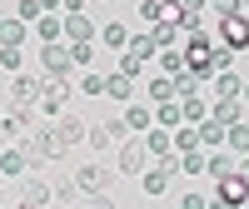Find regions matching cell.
Wrapping results in <instances>:
<instances>
[{
  "mask_svg": "<svg viewBox=\"0 0 249 209\" xmlns=\"http://www.w3.org/2000/svg\"><path fill=\"white\" fill-rule=\"evenodd\" d=\"M230 170H239L230 155H214V159H210V174H214V179H219V174H230Z\"/></svg>",
  "mask_w": 249,
  "mask_h": 209,
  "instance_id": "obj_32",
  "label": "cell"
},
{
  "mask_svg": "<svg viewBox=\"0 0 249 209\" xmlns=\"http://www.w3.org/2000/svg\"><path fill=\"white\" fill-rule=\"evenodd\" d=\"M55 130H60V139H65V144H80V139H85V135H90V124H85V120H80V115H65V120H60V124H55Z\"/></svg>",
  "mask_w": 249,
  "mask_h": 209,
  "instance_id": "obj_12",
  "label": "cell"
},
{
  "mask_svg": "<svg viewBox=\"0 0 249 209\" xmlns=\"http://www.w3.org/2000/svg\"><path fill=\"white\" fill-rule=\"evenodd\" d=\"M130 90H135V75H124V70L105 80V95H115V100H130Z\"/></svg>",
  "mask_w": 249,
  "mask_h": 209,
  "instance_id": "obj_17",
  "label": "cell"
},
{
  "mask_svg": "<svg viewBox=\"0 0 249 209\" xmlns=\"http://www.w3.org/2000/svg\"><path fill=\"white\" fill-rule=\"evenodd\" d=\"M239 5H244V15H249V0H239Z\"/></svg>",
  "mask_w": 249,
  "mask_h": 209,
  "instance_id": "obj_44",
  "label": "cell"
},
{
  "mask_svg": "<svg viewBox=\"0 0 249 209\" xmlns=\"http://www.w3.org/2000/svg\"><path fill=\"white\" fill-rule=\"evenodd\" d=\"M179 5H184V20H190V15H204V5H210V0H179Z\"/></svg>",
  "mask_w": 249,
  "mask_h": 209,
  "instance_id": "obj_37",
  "label": "cell"
},
{
  "mask_svg": "<svg viewBox=\"0 0 249 209\" xmlns=\"http://www.w3.org/2000/svg\"><path fill=\"white\" fill-rule=\"evenodd\" d=\"M65 100H70V80L65 75H50V80H40V110H45V115H60V110H65Z\"/></svg>",
  "mask_w": 249,
  "mask_h": 209,
  "instance_id": "obj_3",
  "label": "cell"
},
{
  "mask_svg": "<svg viewBox=\"0 0 249 209\" xmlns=\"http://www.w3.org/2000/svg\"><path fill=\"white\" fill-rule=\"evenodd\" d=\"M170 80H175V95H199V85H204V75H195V70H179Z\"/></svg>",
  "mask_w": 249,
  "mask_h": 209,
  "instance_id": "obj_18",
  "label": "cell"
},
{
  "mask_svg": "<svg viewBox=\"0 0 249 209\" xmlns=\"http://www.w3.org/2000/svg\"><path fill=\"white\" fill-rule=\"evenodd\" d=\"M0 199H5V190H0Z\"/></svg>",
  "mask_w": 249,
  "mask_h": 209,
  "instance_id": "obj_45",
  "label": "cell"
},
{
  "mask_svg": "<svg viewBox=\"0 0 249 209\" xmlns=\"http://www.w3.org/2000/svg\"><path fill=\"white\" fill-rule=\"evenodd\" d=\"M170 144H175V150H199V130H190V124H184V130L170 135Z\"/></svg>",
  "mask_w": 249,
  "mask_h": 209,
  "instance_id": "obj_27",
  "label": "cell"
},
{
  "mask_svg": "<svg viewBox=\"0 0 249 209\" xmlns=\"http://www.w3.org/2000/svg\"><path fill=\"white\" fill-rule=\"evenodd\" d=\"M214 90H219V95H230V100H239V90H244V80H239V75H230V70H219V80H214Z\"/></svg>",
  "mask_w": 249,
  "mask_h": 209,
  "instance_id": "obj_24",
  "label": "cell"
},
{
  "mask_svg": "<svg viewBox=\"0 0 249 209\" xmlns=\"http://www.w3.org/2000/svg\"><path fill=\"white\" fill-rule=\"evenodd\" d=\"M100 40L115 50H124V40H130V30H124V20H105V30H100Z\"/></svg>",
  "mask_w": 249,
  "mask_h": 209,
  "instance_id": "obj_15",
  "label": "cell"
},
{
  "mask_svg": "<svg viewBox=\"0 0 249 209\" xmlns=\"http://www.w3.org/2000/svg\"><path fill=\"white\" fill-rule=\"evenodd\" d=\"M35 30H40V40H45V45H55V40H60V35H65V20H55V15L45 10V15H40V20H35Z\"/></svg>",
  "mask_w": 249,
  "mask_h": 209,
  "instance_id": "obj_14",
  "label": "cell"
},
{
  "mask_svg": "<svg viewBox=\"0 0 249 209\" xmlns=\"http://www.w3.org/2000/svg\"><path fill=\"white\" fill-rule=\"evenodd\" d=\"M155 120L164 124V130H175V124L184 120V110H179V104H170V100H164V104H160V110H155Z\"/></svg>",
  "mask_w": 249,
  "mask_h": 209,
  "instance_id": "obj_26",
  "label": "cell"
},
{
  "mask_svg": "<svg viewBox=\"0 0 249 209\" xmlns=\"http://www.w3.org/2000/svg\"><path fill=\"white\" fill-rule=\"evenodd\" d=\"M184 120L199 124V120H204V100H195V95H190V104H184Z\"/></svg>",
  "mask_w": 249,
  "mask_h": 209,
  "instance_id": "obj_34",
  "label": "cell"
},
{
  "mask_svg": "<svg viewBox=\"0 0 249 209\" xmlns=\"http://www.w3.org/2000/svg\"><path fill=\"white\" fill-rule=\"evenodd\" d=\"M224 45L230 50H244L249 45V15L239 10V15H224Z\"/></svg>",
  "mask_w": 249,
  "mask_h": 209,
  "instance_id": "obj_8",
  "label": "cell"
},
{
  "mask_svg": "<svg viewBox=\"0 0 249 209\" xmlns=\"http://www.w3.org/2000/svg\"><path fill=\"white\" fill-rule=\"evenodd\" d=\"M25 40V25L20 20H0V45H20Z\"/></svg>",
  "mask_w": 249,
  "mask_h": 209,
  "instance_id": "obj_25",
  "label": "cell"
},
{
  "mask_svg": "<svg viewBox=\"0 0 249 209\" xmlns=\"http://www.w3.org/2000/svg\"><path fill=\"white\" fill-rule=\"evenodd\" d=\"M160 5H164V0H144V5H140V15H144V20H160Z\"/></svg>",
  "mask_w": 249,
  "mask_h": 209,
  "instance_id": "obj_38",
  "label": "cell"
},
{
  "mask_svg": "<svg viewBox=\"0 0 249 209\" xmlns=\"http://www.w3.org/2000/svg\"><path fill=\"white\" fill-rule=\"evenodd\" d=\"M55 5H65V0H40V10H55Z\"/></svg>",
  "mask_w": 249,
  "mask_h": 209,
  "instance_id": "obj_41",
  "label": "cell"
},
{
  "mask_svg": "<svg viewBox=\"0 0 249 209\" xmlns=\"http://www.w3.org/2000/svg\"><path fill=\"white\" fill-rule=\"evenodd\" d=\"M70 55H75V65H90V60H95V50H90V40H80V45H70Z\"/></svg>",
  "mask_w": 249,
  "mask_h": 209,
  "instance_id": "obj_33",
  "label": "cell"
},
{
  "mask_svg": "<svg viewBox=\"0 0 249 209\" xmlns=\"http://www.w3.org/2000/svg\"><path fill=\"white\" fill-rule=\"evenodd\" d=\"M199 144H224V124H219V120H204V130H199Z\"/></svg>",
  "mask_w": 249,
  "mask_h": 209,
  "instance_id": "obj_30",
  "label": "cell"
},
{
  "mask_svg": "<svg viewBox=\"0 0 249 209\" xmlns=\"http://www.w3.org/2000/svg\"><path fill=\"white\" fill-rule=\"evenodd\" d=\"M144 159H150V144L124 135V139H120V155H115V170H120V174H140Z\"/></svg>",
  "mask_w": 249,
  "mask_h": 209,
  "instance_id": "obj_4",
  "label": "cell"
},
{
  "mask_svg": "<svg viewBox=\"0 0 249 209\" xmlns=\"http://www.w3.org/2000/svg\"><path fill=\"white\" fill-rule=\"evenodd\" d=\"M239 174H244V179H249V159H244V164H239Z\"/></svg>",
  "mask_w": 249,
  "mask_h": 209,
  "instance_id": "obj_42",
  "label": "cell"
},
{
  "mask_svg": "<svg viewBox=\"0 0 249 209\" xmlns=\"http://www.w3.org/2000/svg\"><path fill=\"white\" fill-rule=\"evenodd\" d=\"M239 95H244V104H249V85H244V90H239Z\"/></svg>",
  "mask_w": 249,
  "mask_h": 209,
  "instance_id": "obj_43",
  "label": "cell"
},
{
  "mask_svg": "<svg viewBox=\"0 0 249 209\" xmlns=\"http://www.w3.org/2000/svg\"><path fill=\"white\" fill-rule=\"evenodd\" d=\"M150 100H160V104H164V100H175V80H170V75L150 80Z\"/></svg>",
  "mask_w": 249,
  "mask_h": 209,
  "instance_id": "obj_29",
  "label": "cell"
},
{
  "mask_svg": "<svg viewBox=\"0 0 249 209\" xmlns=\"http://www.w3.org/2000/svg\"><path fill=\"white\" fill-rule=\"evenodd\" d=\"M75 190L85 194V199H100V204H110V170L105 164H85V170H75Z\"/></svg>",
  "mask_w": 249,
  "mask_h": 209,
  "instance_id": "obj_2",
  "label": "cell"
},
{
  "mask_svg": "<svg viewBox=\"0 0 249 209\" xmlns=\"http://www.w3.org/2000/svg\"><path fill=\"white\" fill-rule=\"evenodd\" d=\"M150 110H144V104H130V110H124V130H150Z\"/></svg>",
  "mask_w": 249,
  "mask_h": 209,
  "instance_id": "obj_22",
  "label": "cell"
},
{
  "mask_svg": "<svg viewBox=\"0 0 249 209\" xmlns=\"http://www.w3.org/2000/svg\"><path fill=\"white\" fill-rule=\"evenodd\" d=\"M55 190L45 184V174H20V204H50Z\"/></svg>",
  "mask_w": 249,
  "mask_h": 209,
  "instance_id": "obj_6",
  "label": "cell"
},
{
  "mask_svg": "<svg viewBox=\"0 0 249 209\" xmlns=\"http://www.w3.org/2000/svg\"><path fill=\"white\" fill-rule=\"evenodd\" d=\"M80 85H85V95H105V75H85Z\"/></svg>",
  "mask_w": 249,
  "mask_h": 209,
  "instance_id": "obj_35",
  "label": "cell"
},
{
  "mask_svg": "<svg viewBox=\"0 0 249 209\" xmlns=\"http://www.w3.org/2000/svg\"><path fill=\"white\" fill-rule=\"evenodd\" d=\"M10 95H15V104H35V95H40V80H25V75H20L15 85H10Z\"/></svg>",
  "mask_w": 249,
  "mask_h": 209,
  "instance_id": "obj_19",
  "label": "cell"
},
{
  "mask_svg": "<svg viewBox=\"0 0 249 209\" xmlns=\"http://www.w3.org/2000/svg\"><path fill=\"white\" fill-rule=\"evenodd\" d=\"M70 65H75V55L65 45H45V70L50 75H70Z\"/></svg>",
  "mask_w": 249,
  "mask_h": 209,
  "instance_id": "obj_11",
  "label": "cell"
},
{
  "mask_svg": "<svg viewBox=\"0 0 249 209\" xmlns=\"http://www.w3.org/2000/svg\"><path fill=\"white\" fill-rule=\"evenodd\" d=\"M175 174H179V159H175V155H160L155 170H144V194H164Z\"/></svg>",
  "mask_w": 249,
  "mask_h": 209,
  "instance_id": "obj_5",
  "label": "cell"
},
{
  "mask_svg": "<svg viewBox=\"0 0 249 209\" xmlns=\"http://www.w3.org/2000/svg\"><path fill=\"white\" fill-rule=\"evenodd\" d=\"M155 35H130V40H124V55H135V60H155Z\"/></svg>",
  "mask_w": 249,
  "mask_h": 209,
  "instance_id": "obj_13",
  "label": "cell"
},
{
  "mask_svg": "<svg viewBox=\"0 0 249 209\" xmlns=\"http://www.w3.org/2000/svg\"><path fill=\"white\" fill-rule=\"evenodd\" d=\"M0 70H20V45H0Z\"/></svg>",
  "mask_w": 249,
  "mask_h": 209,
  "instance_id": "obj_31",
  "label": "cell"
},
{
  "mask_svg": "<svg viewBox=\"0 0 249 209\" xmlns=\"http://www.w3.org/2000/svg\"><path fill=\"white\" fill-rule=\"evenodd\" d=\"M214 120H219V124H234V120H239V104H234L230 95H219V104H214Z\"/></svg>",
  "mask_w": 249,
  "mask_h": 209,
  "instance_id": "obj_28",
  "label": "cell"
},
{
  "mask_svg": "<svg viewBox=\"0 0 249 209\" xmlns=\"http://www.w3.org/2000/svg\"><path fill=\"white\" fill-rule=\"evenodd\" d=\"M70 144L60 139V130H30V139H25V159H30V170H40V164H50V159H60Z\"/></svg>",
  "mask_w": 249,
  "mask_h": 209,
  "instance_id": "obj_1",
  "label": "cell"
},
{
  "mask_svg": "<svg viewBox=\"0 0 249 209\" xmlns=\"http://www.w3.org/2000/svg\"><path fill=\"white\" fill-rule=\"evenodd\" d=\"M219 199H224V204H244V199H249V179H244L239 170L219 174Z\"/></svg>",
  "mask_w": 249,
  "mask_h": 209,
  "instance_id": "obj_7",
  "label": "cell"
},
{
  "mask_svg": "<svg viewBox=\"0 0 249 209\" xmlns=\"http://www.w3.org/2000/svg\"><path fill=\"white\" fill-rule=\"evenodd\" d=\"M70 10H85V0H65V15H70Z\"/></svg>",
  "mask_w": 249,
  "mask_h": 209,
  "instance_id": "obj_40",
  "label": "cell"
},
{
  "mask_svg": "<svg viewBox=\"0 0 249 209\" xmlns=\"http://www.w3.org/2000/svg\"><path fill=\"white\" fill-rule=\"evenodd\" d=\"M45 10H40V0H20V20H40Z\"/></svg>",
  "mask_w": 249,
  "mask_h": 209,
  "instance_id": "obj_36",
  "label": "cell"
},
{
  "mask_svg": "<svg viewBox=\"0 0 249 209\" xmlns=\"http://www.w3.org/2000/svg\"><path fill=\"white\" fill-rule=\"evenodd\" d=\"M224 144H230V150H239V155H249V124H230V130H224Z\"/></svg>",
  "mask_w": 249,
  "mask_h": 209,
  "instance_id": "obj_20",
  "label": "cell"
},
{
  "mask_svg": "<svg viewBox=\"0 0 249 209\" xmlns=\"http://www.w3.org/2000/svg\"><path fill=\"white\" fill-rule=\"evenodd\" d=\"M65 40H70V45H80V40H95V20H90L85 10H70V15H65Z\"/></svg>",
  "mask_w": 249,
  "mask_h": 209,
  "instance_id": "obj_9",
  "label": "cell"
},
{
  "mask_svg": "<svg viewBox=\"0 0 249 209\" xmlns=\"http://www.w3.org/2000/svg\"><path fill=\"white\" fill-rule=\"evenodd\" d=\"M214 10H219V15H239L244 5H239V0H214Z\"/></svg>",
  "mask_w": 249,
  "mask_h": 209,
  "instance_id": "obj_39",
  "label": "cell"
},
{
  "mask_svg": "<svg viewBox=\"0 0 249 209\" xmlns=\"http://www.w3.org/2000/svg\"><path fill=\"white\" fill-rule=\"evenodd\" d=\"M144 144H150V155H170L175 144H170V130H164V124H155L150 135H144Z\"/></svg>",
  "mask_w": 249,
  "mask_h": 209,
  "instance_id": "obj_21",
  "label": "cell"
},
{
  "mask_svg": "<svg viewBox=\"0 0 249 209\" xmlns=\"http://www.w3.org/2000/svg\"><path fill=\"white\" fill-rule=\"evenodd\" d=\"M155 60H160V70H164V75H179V70H184V55H179L175 45H164V50H155Z\"/></svg>",
  "mask_w": 249,
  "mask_h": 209,
  "instance_id": "obj_16",
  "label": "cell"
},
{
  "mask_svg": "<svg viewBox=\"0 0 249 209\" xmlns=\"http://www.w3.org/2000/svg\"><path fill=\"white\" fill-rule=\"evenodd\" d=\"M25 170H30L25 150H10V144H5V150H0V179H20Z\"/></svg>",
  "mask_w": 249,
  "mask_h": 209,
  "instance_id": "obj_10",
  "label": "cell"
},
{
  "mask_svg": "<svg viewBox=\"0 0 249 209\" xmlns=\"http://www.w3.org/2000/svg\"><path fill=\"white\" fill-rule=\"evenodd\" d=\"M179 35H184L179 25H170V20H155V45H160V50H164V45H175Z\"/></svg>",
  "mask_w": 249,
  "mask_h": 209,
  "instance_id": "obj_23",
  "label": "cell"
}]
</instances>
